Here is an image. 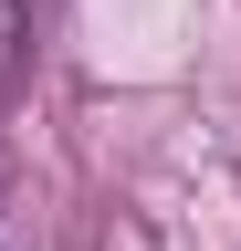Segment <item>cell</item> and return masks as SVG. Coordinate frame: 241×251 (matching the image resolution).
<instances>
[{
	"instance_id": "cell-1",
	"label": "cell",
	"mask_w": 241,
	"mask_h": 251,
	"mask_svg": "<svg viewBox=\"0 0 241 251\" xmlns=\"http://www.w3.org/2000/svg\"><path fill=\"white\" fill-rule=\"evenodd\" d=\"M11 31H21V0H0V42H11Z\"/></svg>"
}]
</instances>
